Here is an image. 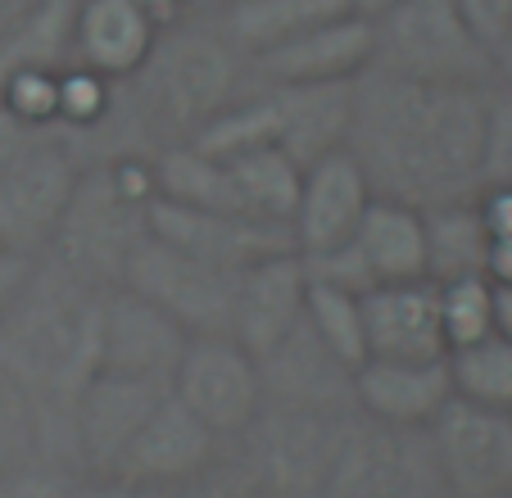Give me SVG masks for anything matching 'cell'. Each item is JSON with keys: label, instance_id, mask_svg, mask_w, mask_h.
I'll list each match as a JSON object with an SVG mask.
<instances>
[{"label": "cell", "instance_id": "30", "mask_svg": "<svg viewBox=\"0 0 512 498\" xmlns=\"http://www.w3.org/2000/svg\"><path fill=\"white\" fill-rule=\"evenodd\" d=\"M512 186V87L485 91L481 118V191Z\"/></svg>", "mask_w": 512, "mask_h": 498}, {"label": "cell", "instance_id": "9", "mask_svg": "<svg viewBox=\"0 0 512 498\" xmlns=\"http://www.w3.org/2000/svg\"><path fill=\"white\" fill-rule=\"evenodd\" d=\"M445 498H508L512 494V417L449 399L426 426Z\"/></svg>", "mask_w": 512, "mask_h": 498}, {"label": "cell", "instance_id": "18", "mask_svg": "<svg viewBox=\"0 0 512 498\" xmlns=\"http://www.w3.org/2000/svg\"><path fill=\"white\" fill-rule=\"evenodd\" d=\"M363 336H368V358H386V363L449 358L435 281H395V286L368 290L363 295Z\"/></svg>", "mask_w": 512, "mask_h": 498}, {"label": "cell", "instance_id": "27", "mask_svg": "<svg viewBox=\"0 0 512 498\" xmlns=\"http://www.w3.org/2000/svg\"><path fill=\"white\" fill-rule=\"evenodd\" d=\"M304 322L309 331L340 358L345 367L368 363V336H363V295L354 290L327 286V281L309 277V299H304Z\"/></svg>", "mask_w": 512, "mask_h": 498}, {"label": "cell", "instance_id": "29", "mask_svg": "<svg viewBox=\"0 0 512 498\" xmlns=\"http://www.w3.org/2000/svg\"><path fill=\"white\" fill-rule=\"evenodd\" d=\"M32 458H41L37 408H32V399L23 394V385L0 367V476Z\"/></svg>", "mask_w": 512, "mask_h": 498}, {"label": "cell", "instance_id": "24", "mask_svg": "<svg viewBox=\"0 0 512 498\" xmlns=\"http://www.w3.org/2000/svg\"><path fill=\"white\" fill-rule=\"evenodd\" d=\"M426 281H463V277H485L490 263V231L481 222V209L472 200L440 204L426 209Z\"/></svg>", "mask_w": 512, "mask_h": 498}, {"label": "cell", "instance_id": "34", "mask_svg": "<svg viewBox=\"0 0 512 498\" xmlns=\"http://www.w3.org/2000/svg\"><path fill=\"white\" fill-rule=\"evenodd\" d=\"M37 268V263L19 259V254H10V249H0V313L10 308V299L23 290V281H28V272Z\"/></svg>", "mask_w": 512, "mask_h": 498}, {"label": "cell", "instance_id": "19", "mask_svg": "<svg viewBox=\"0 0 512 498\" xmlns=\"http://www.w3.org/2000/svg\"><path fill=\"white\" fill-rule=\"evenodd\" d=\"M304 299H309V268L295 249L245 268L236 277L232 340L263 358L304 322Z\"/></svg>", "mask_w": 512, "mask_h": 498}, {"label": "cell", "instance_id": "1", "mask_svg": "<svg viewBox=\"0 0 512 498\" xmlns=\"http://www.w3.org/2000/svg\"><path fill=\"white\" fill-rule=\"evenodd\" d=\"M485 91L413 82L381 68L358 77L345 150L368 173L372 195L422 213L472 200L481 191Z\"/></svg>", "mask_w": 512, "mask_h": 498}, {"label": "cell", "instance_id": "36", "mask_svg": "<svg viewBox=\"0 0 512 498\" xmlns=\"http://www.w3.org/2000/svg\"><path fill=\"white\" fill-rule=\"evenodd\" d=\"M41 5H46V0H0V46H5Z\"/></svg>", "mask_w": 512, "mask_h": 498}, {"label": "cell", "instance_id": "28", "mask_svg": "<svg viewBox=\"0 0 512 498\" xmlns=\"http://www.w3.org/2000/svg\"><path fill=\"white\" fill-rule=\"evenodd\" d=\"M435 290H440V322H445L449 349L472 345V340L499 331L494 326V281L490 277L435 281Z\"/></svg>", "mask_w": 512, "mask_h": 498}, {"label": "cell", "instance_id": "14", "mask_svg": "<svg viewBox=\"0 0 512 498\" xmlns=\"http://www.w3.org/2000/svg\"><path fill=\"white\" fill-rule=\"evenodd\" d=\"M186 331L150 299L127 286H109L100 295V363L96 372L141 376V381H173L186 349Z\"/></svg>", "mask_w": 512, "mask_h": 498}, {"label": "cell", "instance_id": "23", "mask_svg": "<svg viewBox=\"0 0 512 498\" xmlns=\"http://www.w3.org/2000/svg\"><path fill=\"white\" fill-rule=\"evenodd\" d=\"M345 10H354V0H232V5H218L209 19L227 37V46L245 64H254L259 55L286 46L300 32L318 28Z\"/></svg>", "mask_w": 512, "mask_h": 498}, {"label": "cell", "instance_id": "20", "mask_svg": "<svg viewBox=\"0 0 512 498\" xmlns=\"http://www.w3.org/2000/svg\"><path fill=\"white\" fill-rule=\"evenodd\" d=\"M159 32H164L159 19L145 10L141 0H78L73 5L68 59L123 87L150 59Z\"/></svg>", "mask_w": 512, "mask_h": 498}, {"label": "cell", "instance_id": "11", "mask_svg": "<svg viewBox=\"0 0 512 498\" xmlns=\"http://www.w3.org/2000/svg\"><path fill=\"white\" fill-rule=\"evenodd\" d=\"M223 449L227 444L168 394L105 480H123V485L155 489V494H177L186 485H200L218 467Z\"/></svg>", "mask_w": 512, "mask_h": 498}, {"label": "cell", "instance_id": "12", "mask_svg": "<svg viewBox=\"0 0 512 498\" xmlns=\"http://www.w3.org/2000/svg\"><path fill=\"white\" fill-rule=\"evenodd\" d=\"M168 399L164 381L96 372L73 399V462L87 480H105L155 408Z\"/></svg>", "mask_w": 512, "mask_h": 498}, {"label": "cell", "instance_id": "37", "mask_svg": "<svg viewBox=\"0 0 512 498\" xmlns=\"http://www.w3.org/2000/svg\"><path fill=\"white\" fill-rule=\"evenodd\" d=\"M490 77L494 87H512V32L490 50Z\"/></svg>", "mask_w": 512, "mask_h": 498}, {"label": "cell", "instance_id": "21", "mask_svg": "<svg viewBox=\"0 0 512 498\" xmlns=\"http://www.w3.org/2000/svg\"><path fill=\"white\" fill-rule=\"evenodd\" d=\"M454 399L449 363H386L368 358L354 372V408L377 426L395 431H426L440 417V408Z\"/></svg>", "mask_w": 512, "mask_h": 498}, {"label": "cell", "instance_id": "25", "mask_svg": "<svg viewBox=\"0 0 512 498\" xmlns=\"http://www.w3.org/2000/svg\"><path fill=\"white\" fill-rule=\"evenodd\" d=\"M223 163L236 182L241 209L250 218L290 227V213H295V200H300V177H304L300 163L290 159L281 145H259V150H245Z\"/></svg>", "mask_w": 512, "mask_h": 498}, {"label": "cell", "instance_id": "32", "mask_svg": "<svg viewBox=\"0 0 512 498\" xmlns=\"http://www.w3.org/2000/svg\"><path fill=\"white\" fill-rule=\"evenodd\" d=\"M454 10L463 14L467 32L481 41L485 55L512 32V0H454Z\"/></svg>", "mask_w": 512, "mask_h": 498}, {"label": "cell", "instance_id": "22", "mask_svg": "<svg viewBox=\"0 0 512 498\" xmlns=\"http://www.w3.org/2000/svg\"><path fill=\"white\" fill-rule=\"evenodd\" d=\"M277 100V145L290 159L309 168L327 154L349 145L354 123V82H327V87H272Z\"/></svg>", "mask_w": 512, "mask_h": 498}, {"label": "cell", "instance_id": "2", "mask_svg": "<svg viewBox=\"0 0 512 498\" xmlns=\"http://www.w3.org/2000/svg\"><path fill=\"white\" fill-rule=\"evenodd\" d=\"M100 295L41 259L0 313V367L37 408L41 458L73 471V399L100 363Z\"/></svg>", "mask_w": 512, "mask_h": 498}, {"label": "cell", "instance_id": "26", "mask_svg": "<svg viewBox=\"0 0 512 498\" xmlns=\"http://www.w3.org/2000/svg\"><path fill=\"white\" fill-rule=\"evenodd\" d=\"M449 385L454 399H467L476 408L508 412L512 417V340L503 331L449 349Z\"/></svg>", "mask_w": 512, "mask_h": 498}, {"label": "cell", "instance_id": "38", "mask_svg": "<svg viewBox=\"0 0 512 498\" xmlns=\"http://www.w3.org/2000/svg\"><path fill=\"white\" fill-rule=\"evenodd\" d=\"M494 326L512 340V286H494Z\"/></svg>", "mask_w": 512, "mask_h": 498}, {"label": "cell", "instance_id": "13", "mask_svg": "<svg viewBox=\"0 0 512 498\" xmlns=\"http://www.w3.org/2000/svg\"><path fill=\"white\" fill-rule=\"evenodd\" d=\"M377 55L372 14L345 10L318 28L300 32L295 41L268 50L250 64L263 87H327V82H358Z\"/></svg>", "mask_w": 512, "mask_h": 498}, {"label": "cell", "instance_id": "16", "mask_svg": "<svg viewBox=\"0 0 512 498\" xmlns=\"http://www.w3.org/2000/svg\"><path fill=\"white\" fill-rule=\"evenodd\" d=\"M150 231L159 240H168V245L227 272H245L254 263L272 259V254L295 249L290 227H277V222L250 218V213L182 209V204H164V200H155V209H150Z\"/></svg>", "mask_w": 512, "mask_h": 498}, {"label": "cell", "instance_id": "3", "mask_svg": "<svg viewBox=\"0 0 512 498\" xmlns=\"http://www.w3.org/2000/svg\"><path fill=\"white\" fill-rule=\"evenodd\" d=\"M150 209H155L150 154L123 150L114 159L82 163L78 186L68 195V209L46 249V263L96 290L118 286L132 249L150 236Z\"/></svg>", "mask_w": 512, "mask_h": 498}, {"label": "cell", "instance_id": "17", "mask_svg": "<svg viewBox=\"0 0 512 498\" xmlns=\"http://www.w3.org/2000/svg\"><path fill=\"white\" fill-rule=\"evenodd\" d=\"M263 376V408L272 412H358L354 408V367H345L309 322H300L277 349L259 358Z\"/></svg>", "mask_w": 512, "mask_h": 498}, {"label": "cell", "instance_id": "40", "mask_svg": "<svg viewBox=\"0 0 512 498\" xmlns=\"http://www.w3.org/2000/svg\"><path fill=\"white\" fill-rule=\"evenodd\" d=\"M218 5H232V0H209V10H218Z\"/></svg>", "mask_w": 512, "mask_h": 498}, {"label": "cell", "instance_id": "39", "mask_svg": "<svg viewBox=\"0 0 512 498\" xmlns=\"http://www.w3.org/2000/svg\"><path fill=\"white\" fill-rule=\"evenodd\" d=\"M390 0H354V10H363V14H381Z\"/></svg>", "mask_w": 512, "mask_h": 498}, {"label": "cell", "instance_id": "41", "mask_svg": "<svg viewBox=\"0 0 512 498\" xmlns=\"http://www.w3.org/2000/svg\"><path fill=\"white\" fill-rule=\"evenodd\" d=\"M508 498H512V494H508Z\"/></svg>", "mask_w": 512, "mask_h": 498}, {"label": "cell", "instance_id": "35", "mask_svg": "<svg viewBox=\"0 0 512 498\" xmlns=\"http://www.w3.org/2000/svg\"><path fill=\"white\" fill-rule=\"evenodd\" d=\"M78 498H173V494H155V489H136L123 480H82Z\"/></svg>", "mask_w": 512, "mask_h": 498}, {"label": "cell", "instance_id": "33", "mask_svg": "<svg viewBox=\"0 0 512 498\" xmlns=\"http://www.w3.org/2000/svg\"><path fill=\"white\" fill-rule=\"evenodd\" d=\"M50 132H41V127L23 123L19 114H10V109L0 105V177L14 173L23 159H28L32 150H37L41 141H46Z\"/></svg>", "mask_w": 512, "mask_h": 498}, {"label": "cell", "instance_id": "15", "mask_svg": "<svg viewBox=\"0 0 512 498\" xmlns=\"http://www.w3.org/2000/svg\"><path fill=\"white\" fill-rule=\"evenodd\" d=\"M372 195L368 173L358 168V159L349 150H336L327 159L309 163L300 177V200L290 213V240L300 259H318L331 249L349 245V236L358 231Z\"/></svg>", "mask_w": 512, "mask_h": 498}, {"label": "cell", "instance_id": "5", "mask_svg": "<svg viewBox=\"0 0 512 498\" xmlns=\"http://www.w3.org/2000/svg\"><path fill=\"white\" fill-rule=\"evenodd\" d=\"M377 55L372 68L413 82H449V87H494L490 55L467 32L454 0H390L372 14Z\"/></svg>", "mask_w": 512, "mask_h": 498}, {"label": "cell", "instance_id": "6", "mask_svg": "<svg viewBox=\"0 0 512 498\" xmlns=\"http://www.w3.org/2000/svg\"><path fill=\"white\" fill-rule=\"evenodd\" d=\"M236 277L241 272L213 268L186 249L159 240L155 231L132 249L118 286L136 290L141 299L168 313L186 336H232L236 308Z\"/></svg>", "mask_w": 512, "mask_h": 498}, {"label": "cell", "instance_id": "10", "mask_svg": "<svg viewBox=\"0 0 512 498\" xmlns=\"http://www.w3.org/2000/svg\"><path fill=\"white\" fill-rule=\"evenodd\" d=\"M78 173L82 159L73 154V145L50 132L14 173L0 177V249L28 263L46 259L55 227L68 209V195L78 186Z\"/></svg>", "mask_w": 512, "mask_h": 498}, {"label": "cell", "instance_id": "7", "mask_svg": "<svg viewBox=\"0 0 512 498\" xmlns=\"http://www.w3.org/2000/svg\"><path fill=\"white\" fill-rule=\"evenodd\" d=\"M168 394L191 417H200L223 444L245 440L263 417L259 358L232 336H191L168 381Z\"/></svg>", "mask_w": 512, "mask_h": 498}, {"label": "cell", "instance_id": "31", "mask_svg": "<svg viewBox=\"0 0 512 498\" xmlns=\"http://www.w3.org/2000/svg\"><path fill=\"white\" fill-rule=\"evenodd\" d=\"M82 480L87 476L64 467V462L32 458V462H23V467L0 476V498H78Z\"/></svg>", "mask_w": 512, "mask_h": 498}, {"label": "cell", "instance_id": "4", "mask_svg": "<svg viewBox=\"0 0 512 498\" xmlns=\"http://www.w3.org/2000/svg\"><path fill=\"white\" fill-rule=\"evenodd\" d=\"M245 73L250 64L227 46L213 19H186L159 32L150 59L136 68L132 82H123V96L159 136L155 150H164L191 141L236 96H245Z\"/></svg>", "mask_w": 512, "mask_h": 498}, {"label": "cell", "instance_id": "8", "mask_svg": "<svg viewBox=\"0 0 512 498\" xmlns=\"http://www.w3.org/2000/svg\"><path fill=\"white\" fill-rule=\"evenodd\" d=\"M313 281L368 295L395 281H426V222L422 209H408L399 200H372L349 245L304 259Z\"/></svg>", "mask_w": 512, "mask_h": 498}]
</instances>
